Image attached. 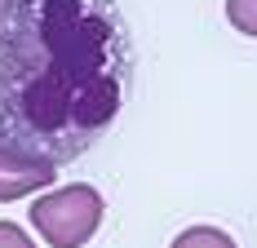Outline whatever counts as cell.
Instances as JSON below:
<instances>
[{
  "label": "cell",
  "mask_w": 257,
  "mask_h": 248,
  "mask_svg": "<svg viewBox=\"0 0 257 248\" xmlns=\"http://www.w3.org/2000/svg\"><path fill=\"white\" fill-rule=\"evenodd\" d=\"M124 89L115 0H18L0 18V147L62 164L111 129Z\"/></svg>",
  "instance_id": "cell-1"
},
{
  "label": "cell",
  "mask_w": 257,
  "mask_h": 248,
  "mask_svg": "<svg viewBox=\"0 0 257 248\" xmlns=\"http://www.w3.org/2000/svg\"><path fill=\"white\" fill-rule=\"evenodd\" d=\"M173 248H235V239L217 226H191L173 239Z\"/></svg>",
  "instance_id": "cell-4"
},
{
  "label": "cell",
  "mask_w": 257,
  "mask_h": 248,
  "mask_svg": "<svg viewBox=\"0 0 257 248\" xmlns=\"http://www.w3.org/2000/svg\"><path fill=\"white\" fill-rule=\"evenodd\" d=\"M226 18H231L235 31L257 36V0H226Z\"/></svg>",
  "instance_id": "cell-5"
},
{
  "label": "cell",
  "mask_w": 257,
  "mask_h": 248,
  "mask_svg": "<svg viewBox=\"0 0 257 248\" xmlns=\"http://www.w3.org/2000/svg\"><path fill=\"white\" fill-rule=\"evenodd\" d=\"M0 248H36V239L27 235L23 226H14V222H0Z\"/></svg>",
  "instance_id": "cell-6"
},
{
  "label": "cell",
  "mask_w": 257,
  "mask_h": 248,
  "mask_svg": "<svg viewBox=\"0 0 257 248\" xmlns=\"http://www.w3.org/2000/svg\"><path fill=\"white\" fill-rule=\"evenodd\" d=\"M14 5H18V0H0V18H5V14H9Z\"/></svg>",
  "instance_id": "cell-7"
},
{
  "label": "cell",
  "mask_w": 257,
  "mask_h": 248,
  "mask_svg": "<svg viewBox=\"0 0 257 248\" xmlns=\"http://www.w3.org/2000/svg\"><path fill=\"white\" fill-rule=\"evenodd\" d=\"M53 177H58L53 160L0 147V204H14L31 191H45V186H53Z\"/></svg>",
  "instance_id": "cell-3"
},
{
  "label": "cell",
  "mask_w": 257,
  "mask_h": 248,
  "mask_svg": "<svg viewBox=\"0 0 257 248\" xmlns=\"http://www.w3.org/2000/svg\"><path fill=\"white\" fill-rule=\"evenodd\" d=\"M106 199L89 182H71L31 204V226L49 248H84L102 226Z\"/></svg>",
  "instance_id": "cell-2"
}]
</instances>
